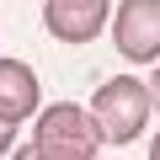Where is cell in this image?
Returning <instances> with one entry per match:
<instances>
[{
	"label": "cell",
	"instance_id": "6da1fadb",
	"mask_svg": "<svg viewBox=\"0 0 160 160\" xmlns=\"http://www.w3.org/2000/svg\"><path fill=\"white\" fill-rule=\"evenodd\" d=\"M96 149H102V128L86 107L64 102V107H48V118L38 123L32 155H43V160H91Z\"/></svg>",
	"mask_w": 160,
	"mask_h": 160
},
{
	"label": "cell",
	"instance_id": "7a4b0ae2",
	"mask_svg": "<svg viewBox=\"0 0 160 160\" xmlns=\"http://www.w3.org/2000/svg\"><path fill=\"white\" fill-rule=\"evenodd\" d=\"M149 107H155V102H149V91L139 86L133 75H118V80H107V86L91 96V118H96L102 139H112V144L133 139V133L144 128Z\"/></svg>",
	"mask_w": 160,
	"mask_h": 160
},
{
	"label": "cell",
	"instance_id": "3957f363",
	"mask_svg": "<svg viewBox=\"0 0 160 160\" xmlns=\"http://www.w3.org/2000/svg\"><path fill=\"white\" fill-rule=\"evenodd\" d=\"M112 32L123 59H160V0H123Z\"/></svg>",
	"mask_w": 160,
	"mask_h": 160
},
{
	"label": "cell",
	"instance_id": "277c9868",
	"mask_svg": "<svg viewBox=\"0 0 160 160\" xmlns=\"http://www.w3.org/2000/svg\"><path fill=\"white\" fill-rule=\"evenodd\" d=\"M43 22L64 43H91L107 27V0H48V6H43Z\"/></svg>",
	"mask_w": 160,
	"mask_h": 160
},
{
	"label": "cell",
	"instance_id": "5b68a950",
	"mask_svg": "<svg viewBox=\"0 0 160 160\" xmlns=\"http://www.w3.org/2000/svg\"><path fill=\"white\" fill-rule=\"evenodd\" d=\"M32 107H38L32 69L16 64V59H0V118H6V123H22V118H32Z\"/></svg>",
	"mask_w": 160,
	"mask_h": 160
},
{
	"label": "cell",
	"instance_id": "8992f818",
	"mask_svg": "<svg viewBox=\"0 0 160 160\" xmlns=\"http://www.w3.org/2000/svg\"><path fill=\"white\" fill-rule=\"evenodd\" d=\"M11 139H16V123H6V118H0V155L11 149Z\"/></svg>",
	"mask_w": 160,
	"mask_h": 160
},
{
	"label": "cell",
	"instance_id": "52a82bcc",
	"mask_svg": "<svg viewBox=\"0 0 160 160\" xmlns=\"http://www.w3.org/2000/svg\"><path fill=\"white\" fill-rule=\"evenodd\" d=\"M149 96H155V107H160V69H155V80H149Z\"/></svg>",
	"mask_w": 160,
	"mask_h": 160
},
{
	"label": "cell",
	"instance_id": "ba28073f",
	"mask_svg": "<svg viewBox=\"0 0 160 160\" xmlns=\"http://www.w3.org/2000/svg\"><path fill=\"white\" fill-rule=\"evenodd\" d=\"M149 155H155V160H160V139H155V144H149Z\"/></svg>",
	"mask_w": 160,
	"mask_h": 160
}]
</instances>
